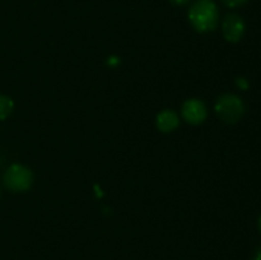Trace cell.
Returning a JSON list of instances; mask_svg holds the SVG:
<instances>
[{
  "label": "cell",
  "mask_w": 261,
  "mask_h": 260,
  "mask_svg": "<svg viewBox=\"0 0 261 260\" xmlns=\"http://www.w3.org/2000/svg\"><path fill=\"white\" fill-rule=\"evenodd\" d=\"M189 20L198 32H211L218 24V8L213 0H196L189 10Z\"/></svg>",
  "instance_id": "6da1fadb"
},
{
  "label": "cell",
  "mask_w": 261,
  "mask_h": 260,
  "mask_svg": "<svg viewBox=\"0 0 261 260\" xmlns=\"http://www.w3.org/2000/svg\"><path fill=\"white\" fill-rule=\"evenodd\" d=\"M216 114L226 124H236L241 120L245 112V105L236 94L226 93L218 97L214 105Z\"/></svg>",
  "instance_id": "7a4b0ae2"
},
{
  "label": "cell",
  "mask_w": 261,
  "mask_h": 260,
  "mask_svg": "<svg viewBox=\"0 0 261 260\" xmlns=\"http://www.w3.org/2000/svg\"><path fill=\"white\" fill-rule=\"evenodd\" d=\"M32 171L23 165H12L4 173V185L14 193H22L32 186Z\"/></svg>",
  "instance_id": "3957f363"
},
{
  "label": "cell",
  "mask_w": 261,
  "mask_h": 260,
  "mask_svg": "<svg viewBox=\"0 0 261 260\" xmlns=\"http://www.w3.org/2000/svg\"><path fill=\"white\" fill-rule=\"evenodd\" d=\"M184 120L191 125H199L206 119V107L204 102L198 98H190L184 102L182 110H181Z\"/></svg>",
  "instance_id": "277c9868"
},
{
  "label": "cell",
  "mask_w": 261,
  "mask_h": 260,
  "mask_svg": "<svg viewBox=\"0 0 261 260\" xmlns=\"http://www.w3.org/2000/svg\"><path fill=\"white\" fill-rule=\"evenodd\" d=\"M222 31L228 42H239L245 33L244 19L237 14H228L224 18Z\"/></svg>",
  "instance_id": "5b68a950"
},
{
  "label": "cell",
  "mask_w": 261,
  "mask_h": 260,
  "mask_svg": "<svg viewBox=\"0 0 261 260\" xmlns=\"http://www.w3.org/2000/svg\"><path fill=\"white\" fill-rule=\"evenodd\" d=\"M178 124H180V119H178L177 114L172 110H165V111L158 114L157 127L162 133L173 132L178 126Z\"/></svg>",
  "instance_id": "8992f818"
},
{
  "label": "cell",
  "mask_w": 261,
  "mask_h": 260,
  "mask_svg": "<svg viewBox=\"0 0 261 260\" xmlns=\"http://www.w3.org/2000/svg\"><path fill=\"white\" fill-rule=\"evenodd\" d=\"M14 109V103H13L12 98L4 94H0V120H5Z\"/></svg>",
  "instance_id": "52a82bcc"
},
{
  "label": "cell",
  "mask_w": 261,
  "mask_h": 260,
  "mask_svg": "<svg viewBox=\"0 0 261 260\" xmlns=\"http://www.w3.org/2000/svg\"><path fill=\"white\" fill-rule=\"evenodd\" d=\"M247 0H223L224 4L229 8H237V7H240V5L245 4Z\"/></svg>",
  "instance_id": "ba28073f"
},
{
  "label": "cell",
  "mask_w": 261,
  "mask_h": 260,
  "mask_svg": "<svg viewBox=\"0 0 261 260\" xmlns=\"http://www.w3.org/2000/svg\"><path fill=\"white\" fill-rule=\"evenodd\" d=\"M236 84L241 89H247V88H249V82H247L245 78H237L236 79Z\"/></svg>",
  "instance_id": "9c48e42d"
},
{
  "label": "cell",
  "mask_w": 261,
  "mask_h": 260,
  "mask_svg": "<svg viewBox=\"0 0 261 260\" xmlns=\"http://www.w3.org/2000/svg\"><path fill=\"white\" fill-rule=\"evenodd\" d=\"M170 2L175 5H185L186 3H189V0H170Z\"/></svg>",
  "instance_id": "30bf717a"
},
{
  "label": "cell",
  "mask_w": 261,
  "mask_h": 260,
  "mask_svg": "<svg viewBox=\"0 0 261 260\" xmlns=\"http://www.w3.org/2000/svg\"><path fill=\"white\" fill-rule=\"evenodd\" d=\"M252 260H261V247H259V249H257L256 251H255Z\"/></svg>",
  "instance_id": "8fae6325"
},
{
  "label": "cell",
  "mask_w": 261,
  "mask_h": 260,
  "mask_svg": "<svg viewBox=\"0 0 261 260\" xmlns=\"http://www.w3.org/2000/svg\"><path fill=\"white\" fill-rule=\"evenodd\" d=\"M259 229H260V232H261V216H260V218H259Z\"/></svg>",
  "instance_id": "7c38bea8"
}]
</instances>
